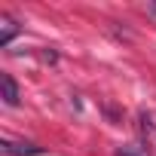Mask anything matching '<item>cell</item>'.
I'll use <instances>...</instances> for the list:
<instances>
[{"label": "cell", "instance_id": "3", "mask_svg": "<svg viewBox=\"0 0 156 156\" xmlns=\"http://www.w3.org/2000/svg\"><path fill=\"white\" fill-rule=\"evenodd\" d=\"M16 34H19V28H16V22H12L9 16H0V46H9Z\"/></svg>", "mask_w": 156, "mask_h": 156}, {"label": "cell", "instance_id": "4", "mask_svg": "<svg viewBox=\"0 0 156 156\" xmlns=\"http://www.w3.org/2000/svg\"><path fill=\"white\" fill-rule=\"evenodd\" d=\"M116 156H141V153L132 150V147H126V150H116Z\"/></svg>", "mask_w": 156, "mask_h": 156}, {"label": "cell", "instance_id": "1", "mask_svg": "<svg viewBox=\"0 0 156 156\" xmlns=\"http://www.w3.org/2000/svg\"><path fill=\"white\" fill-rule=\"evenodd\" d=\"M3 153H9V156H40L43 147L28 144V141H3Z\"/></svg>", "mask_w": 156, "mask_h": 156}, {"label": "cell", "instance_id": "5", "mask_svg": "<svg viewBox=\"0 0 156 156\" xmlns=\"http://www.w3.org/2000/svg\"><path fill=\"white\" fill-rule=\"evenodd\" d=\"M147 12H150V16L156 19V3H147Z\"/></svg>", "mask_w": 156, "mask_h": 156}, {"label": "cell", "instance_id": "2", "mask_svg": "<svg viewBox=\"0 0 156 156\" xmlns=\"http://www.w3.org/2000/svg\"><path fill=\"white\" fill-rule=\"evenodd\" d=\"M0 98H3V104H9V107L19 104V86H16V80L9 73L0 76Z\"/></svg>", "mask_w": 156, "mask_h": 156}]
</instances>
